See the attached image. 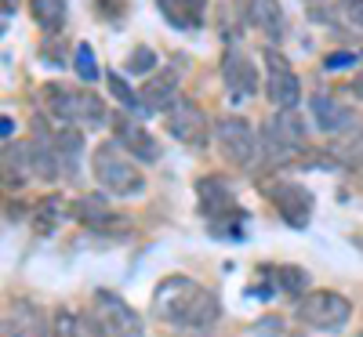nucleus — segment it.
<instances>
[{
    "instance_id": "nucleus-18",
    "label": "nucleus",
    "mask_w": 363,
    "mask_h": 337,
    "mask_svg": "<svg viewBox=\"0 0 363 337\" xmlns=\"http://www.w3.org/2000/svg\"><path fill=\"white\" fill-rule=\"evenodd\" d=\"M164 18L178 29H196L203 25V15H207V0H157Z\"/></svg>"
},
{
    "instance_id": "nucleus-33",
    "label": "nucleus",
    "mask_w": 363,
    "mask_h": 337,
    "mask_svg": "<svg viewBox=\"0 0 363 337\" xmlns=\"http://www.w3.org/2000/svg\"><path fill=\"white\" fill-rule=\"evenodd\" d=\"M359 337H363V330H359Z\"/></svg>"
},
{
    "instance_id": "nucleus-34",
    "label": "nucleus",
    "mask_w": 363,
    "mask_h": 337,
    "mask_svg": "<svg viewBox=\"0 0 363 337\" xmlns=\"http://www.w3.org/2000/svg\"><path fill=\"white\" fill-rule=\"evenodd\" d=\"M294 337H298V333H294Z\"/></svg>"
},
{
    "instance_id": "nucleus-1",
    "label": "nucleus",
    "mask_w": 363,
    "mask_h": 337,
    "mask_svg": "<svg viewBox=\"0 0 363 337\" xmlns=\"http://www.w3.org/2000/svg\"><path fill=\"white\" fill-rule=\"evenodd\" d=\"M153 316L164 319L167 326L203 330L211 323H218L222 304L215 290H207L203 283L189 280V275H164L153 290Z\"/></svg>"
},
{
    "instance_id": "nucleus-12",
    "label": "nucleus",
    "mask_w": 363,
    "mask_h": 337,
    "mask_svg": "<svg viewBox=\"0 0 363 337\" xmlns=\"http://www.w3.org/2000/svg\"><path fill=\"white\" fill-rule=\"evenodd\" d=\"M196 193H200V203H203V214L211 222H215L218 229H225V222H236V200H233V189L225 185L222 178H200L196 181Z\"/></svg>"
},
{
    "instance_id": "nucleus-2",
    "label": "nucleus",
    "mask_w": 363,
    "mask_h": 337,
    "mask_svg": "<svg viewBox=\"0 0 363 337\" xmlns=\"http://www.w3.org/2000/svg\"><path fill=\"white\" fill-rule=\"evenodd\" d=\"M44 102L51 109V116H58L62 124H84V127H102L109 120L106 102L95 91H73L62 84H48L44 87Z\"/></svg>"
},
{
    "instance_id": "nucleus-7",
    "label": "nucleus",
    "mask_w": 363,
    "mask_h": 337,
    "mask_svg": "<svg viewBox=\"0 0 363 337\" xmlns=\"http://www.w3.org/2000/svg\"><path fill=\"white\" fill-rule=\"evenodd\" d=\"M91 309H95V316H99V323L106 326L109 337H142V319H138V312L131 309L124 297H116L113 290H95V297H91Z\"/></svg>"
},
{
    "instance_id": "nucleus-4",
    "label": "nucleus",
    "mask_w": 363,
    "mask_h": 337,
    "mask_svg": "<svg viewBox=\"0 0 363 337\" xmlns=\"http://www.w3.org/2000/svg\"><path fill=\"white\" fill-rule=\"evenodd\" d=\"M298 319L313 330H342L352 319V304L335 290H309L298 301Z\"/></svg>"
},
{
    "instance_id": "nucleus-8",
    "label": "nucleus",
    "mask_w": 363,
    "mask_h": 337,
    "mask_svg": "<svg viewBox=\"0 0 363 337\" xmlns=\"http://www.w3.org/2000/svg\"><path fill=\"white\" fill-rule=\"evenodd\" d=\"M265 66H269V76H265V95L277 109H294L298 98H301V80L298 73L287 66V58L280 51H265Z\"/></svg>"
},
{
    "instance_id": "nucleus-10",
    "label": "nucleus",
    "mask_w": 363,
    "mask_h": 337,
    "mask_svg": "<svg viewBox=\"0 0 363 337\" xmlns=\"http://www.w3.org/2000/svg\"><path fill=\"white\" fill-rule=\"evenodd\" d=\"M306 145V124L294 109H280L272 116V124H265V152L272 156H291Z\"/></svg>"
},
{
    "instance_id": "nucleus-14",
    "label": "nucleus",
    "mask_w": 363,
    "mask_h": 337,
    "mask_svg": "<svg viewBox=\"0 0 363 337\" xmlns=\"http://www.w3.org/2000/svg\"><path fill=\"white\" fill-rule=\"evenodd\" d=\"M222 80H225L233 98H251L258 91V66L244 51H229L225 62H222Z\"/></svg>"
},
{
    "instance_id": "nucleus-6",
    "label": "nucleus",
    "mask_w": 363,
    "mask_h": 337,
    "mask_svg": "<svg viewBox=\"0 0 363 337\" xmlns=\"http://www.w3.org/2000/svg\"><path fill=\"white\" fill-rule=\"evenodd\" d=\"M215 142H218V152L233 164V167H247L258 152V142H255V131L244 116H222L215 124Z\"/></svg>"
},
{
    "instance_id": "nucleus-5",
    "label": "nucleus",
    "mask_w": 363,
    "mask_h": 337,
    "mask_svg": "<svg viewBox=\"0 0 363 337\" xmlns=\"http://www.w3.org/2000/svg\"><path fill=\"white\" fill-rule=\"evenodd\" d=\"M272 200V207L280 210V218L291 225V229H306L309 218H313V193L306 185H298L291 178H272L262 185Z\"/></svg>"
},
{
    "instance_id": "nucleus-32",
    "label": "nucleus",
    "mask_w": 363,
    "mask_h": 337,
    "mask_svg": "<svg viewBox=\"0 0 363 337\" xmlns=\"http://www.w3.org/2000/svg\"><path fill=\"white\" fill-rule=\"evenodd\" d=\"M352 243H356V247H363V232H356V236H352Z\"/></svg>"
},
{
    "instance_id": "nucleus-25",
    "label": "nucleus",
    "mask_w": 363,
    "mask_h": 337,
    "mask_svg": "<svg viewBox=\"0 0 363 337\" xmlns=\"http://www.w3.org/2000/svg\"><path fill=\"white\" fill-rule=\"evenodd\" d=\"M77 76L87 80V84L99 76V62H95V51H91V44H77Z\"/></svg>"
},
{
    "instance_id": "nucleus-27",
    "label": "nucleus",
    "mask_w": 363,
    "mask_h": 337,
    "mask_svg": "<svg viewBox=\"0 0 363 337\" xmlns=\"http://www.w3.org/2000/svg\"><path fill=\"white\" fill-rule=\"evenodd\" d=\"M106 80H109V87H113V95L124 102V105H135V102H138V98H135V91H131L124 80H120V73H106Z\"/></svg>"
},
{
    "instance_id": "nucleus-11",
    "label": "nucleus",
    "mask_w": 363,
    "mask_h": 337,
    "mask_svg": "<svg viewBox=\"0 0 363 337\" xmlns=\"http://www.w3.org/2000/svg\"><path fill=\"white\" fill-rule=\"evenodd\" d=\"M4 337H51V323L44 319L40 304L18 297L4 312Z\"/></svg>"
},
{
    "instance_id": "nucleus-20",
    "label": "nucleus",
    "mask_w": 363,
    "mask_h": 337,
    "mask_svg": "<svg viewBox=\"0 0 363 337\" xmlns=\"http://www.w3.org/2000/svg\"><path fill=\"white\" fill-rule=\"evenodd\" d=\"M313 116H316L320 131H327V135L352 124V109L345 102H338V98H330V95H316L313 98Z\"/></svg>"
},
{
    "instance_id": "nucleus-26",
    "label": "nucleus",
    "mask_w": 363,
    "mask_h": 337,
    "mask_svg": "<svg viewBox=\"0 0 363 337\" xmlns=\"http://www.w3.org/2000/svg\"><path fill=\"white\" fill-rule=\"evenodd\" d=\"M153 66H157V51H153V47H135L128 69H131V73H149Z\"/></svg>"
},
{
    "instance_id": "nucleus-3",
    "label": "nucleus",
    "mask_w": 363,
    "mask_h": 337,
    "mask_svg": "<svg viewBox=\"0 0 363 337\" xmlns=\"http://www.w3.org/2000/svg\"><path fill=\"white\" fill-rule=\"evenodd\" d=\"M91 171H95L99 185L113 196H138L145 189V174L116 149V142H102L91 156Z\"/></svg>"
},
{
    "instance_id": "nucleus-29",
    "label": "nucleus",
    "mask_w": 363,
    "mask_h": 337,
    "mask_svg": "<svg viewBox=\"0 0 363 337\" xmlns=\"http://www.w3.org/2000/svg\"><path fill=\"white\" fill-rule=\"evenodd\" d=\"M342 11L349 15V22L363 25V0H342Z\"/></svg>"
},
{
    "instance_id": "nucleus-13",
    "label": "nucleus",
    "mask_w": 363,
    "mask_h": 337,
    "mask_svg": "<svg viewBox=\"0 0 363 337\" xmlns=\"http://www.w3.org/2000/svg\"><path fill=\"white\" fill-rule=\"evenodd\" d=\"M113 131H116V142H124L128 156H135V160H142V164H153V160L160 156L157 138L149 135L142 124H135L131 116H116V120H113Z\"/></svg>"
},
{
    "instance_id": "nucleus-17",
    "label": "nucleus",
    "mask_w": 363,
    "mask_h": 337,
    "mask_svg": "<svg viewBox=\"0 0 363 337\" xmlns=\"http://www.w3.org/2000/svg\"><path fill=\"white\" fill-rule=\"evenodd\" d=\"M73 214H77V218H80L87 229H95V232H106V229H120V225H128V222H120L116 214L106 207V200H102V196H84V200H77Z\"/></svg>"
},
{
    "instance_id": "nucleus-24",
    "label": "nucleus",
    "mask_w": 363,
    "mask_h": 337,
    "mask_svg": "<svg viewBox=\"0 0 363 337\" xmlns=\"http://www.w3.org/2000/svg\"><path fill=\"white\" fill-rule=\"evenodd\" d=\"M277 280H280V290L284 294H301L306 290V283H309V275H306V268H294V265H280L277 268Z\"/></svg>"
},
{
    "instance_id": "nucleus-16",
    "label": "nucleus",
    "mask_w": 363,
    "mask_h": 337,
    "mask_svg": "<svg viewBox=\"0 0 363 337\" xmlns=\"http://www.w3.org/2000/svg\"><path fill=\"white\" fill-rule=\"evenodd\" d=\"M142 102L149 109H171L178 102V73L174 69H164L157 76H149L142 84Z\"/></svg>"
},
{
    "instance_id": "nucleus-22",
    "label": "nucleus",
    "mask_w": 363,
    "mask_h": 337,
    "mask_svg": "<svg viewBox=\"0 0 363 337\" xmlns=\"http://www.w3.org/2000/svg\"><path fill=\"white\" fill-rule=\"evenodd\" d=\"M26 152H29V167H33V174L37 178H58V152H55V145H48V142H33V145H26Z\"/></svg>"
},
{
    "instance_id": "nucleus-30",
    "label": "nucleus",
    "mask_w": 363,
    "mask_h": 337,
    "mask_svg": "<svg viewBox=\"0 0 363 337\" xmlns=\"http://www.w3.org/2000/svg\"><path fill=\"white\" fill-rule=\"evenodd\" d=\"M11 131H15V124H11V120H8V116H4V124H0V135H4V138H8Z\"/></svg>"
},
{
    "instance_id": "nucleus-9",
    "label": "nucleus",
    "mask_w": 363,
    "mask_h": 337,
    "mask_svg": "<svg viewBox=\"0 0 363 337\" xmlns=\"http://www.w3.org/2000/svg\"><path fill=\"white\" fill-rule=\"evenodd\" d=\"M167 131L182 142V145H207V135H211V124H207V116L196 102L189 98H178L171 109H167Z\"/></svg>"
},
{
    "instance_id": "nucleus-28",
    "label": "nucleus",
    "mask_w": 363,
    "mask_h": 337,
    "mask_svg": "<svg viewBox=\"0 0 363 337\" xmlns=\"http://www.w3.org/2000/svg\"><path fill=\"white\" fill-rule=\"evenodd\" d=\"M342 66H356V55L338 51V55H327V58H323V69H342Z\"/></svg>"
},
{
    "instance_id": "nucleus-31",
    "label": "nucleus",
    "mask_w": 363,
    "mask_h": 337,
    "mask_svg": "<svg viewBox=\"0 0 363 337\" xmlns=\"http://www.w3.org/2000/svg\"><path fill=\"white\" fill-rule=\"evenodd\" d=\"M99 8H102L106 15H113V11H116V8H113V0H99Z\"/></svg>"
},
{
    "instance_id": "nucleus-15",
    "label": "nucleus",
    "mask_w": 363,
    "mask_h": 337,
    "mask_svg": "<svg viewBox=\"0 0 363 337\" xmlns=\"http://www.w3.org/2000/svg\"><path fill=\"white\" fill-rule=\"evenodd\" d=\"M51 337H109L106 326L99 323V316H80V312H66L58 309L51 319Z\"/></svg>"
},
{
    "instance_id": "nucleus-19",
    "label": "nucleus",
    "mask_w": 363,
    "mask_h": 337,
    "mask_svg": "<svg viewBox=\"0 0 363 337\" xmlns=\"http://www.w3.org/2000/svg\"><path fill=\"white\" fill-rule=\"evenodd\" d=\"M247 22L277 40L284 33V8L280 0H247Z\"/></svg>"
},
{
    "instance_id": "nucleus-23",
    "label": "nucleus",
    "mask_w": 363,
    "mask_h": 337,
    "mask_svg": "<svg viewBox=\"0 0 363 337\" xmlns=\"http://www.w3.org/2000/svg\"><path fill=\"white\" fill-rule=\"evenodd\" d=\"M58 218H62V200L48 196V200H40L37 210H33V229H37L40 236H51V232L58 229Z\"/></svg>"
},
{
    "instance_id": "nucleus-21",
    "label": "nucleus",
    "mask_w": 363,
    "mask_h": 337,
    "mask_svg": "<svg viewBox=\"0 0 363 337\" xmlns=\"http://www.w3.org/2000/svg\"><path fill=\"white\" fill-rule=\"evenodd\" d=\"M66 11H69V0H29V15L44 33H55L66 22Z\"/></svg>"
}]
</instances>
